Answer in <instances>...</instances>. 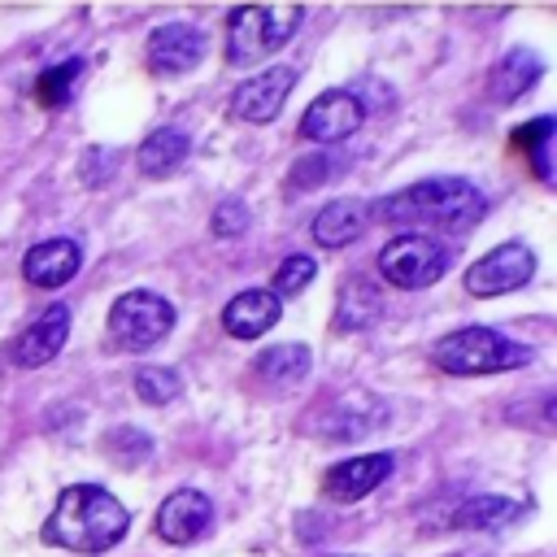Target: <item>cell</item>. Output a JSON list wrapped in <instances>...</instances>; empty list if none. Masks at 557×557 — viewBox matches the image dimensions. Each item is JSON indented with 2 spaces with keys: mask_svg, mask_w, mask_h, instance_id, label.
<instances>
[{
  "mask_svg": "<svg viewBox=\"0 0 557 557\" xmlns=\"http://www.w3.org/2000/svg\"><path fill=\"white\" fill-rule=\"evenodd\" d=\"M370 218L392 226H426V231H470L487 213V196L470 178H418L374 205Z\"/></svg>",
  "mask_w": 557,
  "mask_h": 557,
  "instance_id": "1",
  "label": "cell"
},
{
  "mask_svg": "<svg viewBox=\"0 0 557 557\" xmlns=\"http://www.w3.org/2000/svg\"><path fill=\"white\" fill-rule=\"evenodd\" d=\"M126 527H131V513H126V505L113 492H104L100 483H70L57 496L52 513L44 518L39 535L52 548L104 553V548H113L126 535Z\"/></svg>",
  "mask_w": 557,
  "mask_h": 557,
  "instance_id": "2",
  "label": "cell"
},
{
  "mask_svg": "<svg viewBox=\"0 0 557 557\" xmlns=\"http://www.w3.org/2000/svg\"><path fill=\"white\" fill-rule=\"evenodd\" d=\"M431 361L444 370V374H505V370H518L531 361V348L505 339L500 331L492 326H461V331H448L435 339L431 348Z\"/></svg>",
  "mask_w": 557,
  "mask_h": 557,
  "instance_id": "3",
  "label": "cell"
},
{
  "mask_svg": "<svg viewBox=\"0 0 557 557\" xmlns=\"http://www.w3.org/2000/svg\"><path fill=\"white\" fill-rule=\"evenodd\" d=\"M305 22L300 4H244L226 17V65L244 70L278 52Z\"/></svg>",
  "mask_w": 557,
  "mask_h": 557,
  "instance_id": "4",
  "label": "cell"
},
{
  "mask_svg": "<svg viewBox=\"0 0 557 557\" xmlns=\"http://www.w3.org/2000/svg\"><path fill=\"white\" fill-rule=\"evenodd\" d=\"M174 331V305L157 292H122L109 309V344L122 352H144Z\"/></svg>",
  "mask_w": 557,
  "mask_h": 557,
  "instance_id": "5",
  "label": "cell"
},
{
  "mask_svg": "<svg viewBox=\"0 0 557 557\" xmlns=\"http://www.w3.org/2000/svg\"><path fill=\"white\" fill-rule=\"evenodd\" d=\"M448 261H453V252H448L440 239L422 235V231H400V235L387 239L383 252H379L383 278L396 283V287H405V292H418V287L440 283L444 270H448Z\"/></svg>",
  "mask_w": 557,
  "mask_h": 557,
  "instance_id": "6",
  "label": "cell"
},
{
  "mask_svg": "<svg viewBox=\"0 0 557 557\" xmlns=\"http://www.w3.org/2000/svg\"><path fill=\"white\" fill-rule=\"evenodd\" d=\"M531 274H535V252L527 244L509 239L466 270V292L470 296H505V292H518L522 283H531Z\"/></svg>",
  "mask_w": 557,
  "mask_h": 557,
  "instance_id": "7",
  "label": "cell"
},
{
  "mask_svg": "<svg viewBox=\"0 0 557 557\" xmlns=\"http://www.w3.org/2000/svg\"><path fill=\"white\" fill-rule=\"evenodd\" d=\"M296 87V70L292 65H270L261 74H248L235 91H231V117L239 122H274L283 100Z\"/></svg>",
  "mask_w": 557,
  "mask_h": 557,
  "instance_id": "8",
  "label": "cell"
},
{
  "mask_svg": "<svg viewBox=\"0 0 557 557\" xmlns=\"http://www.w3.org/2000/svg\"><path fill=\"white\" fill-rule=\"evenodd\" d=\"M361 122H366V104L352 96V91H322L309 109H305V117H300V139H309V144H339V139H348L352 131H361Z\"/></svg>",
  "mask_w": 557,
  "mask_h": 557,
  "instance_id": "9",
  "label": "cell"
},
{
  "mask_svg": "<svg viewBox=\"0 0 557 557\" xmlns=\"http://www.w3.org/2000/svg\"><path fill=\"white\" fill-rule=\"evenodd\" d=\"M205 57V30L191 22H165L148 35V70L161 78L196 70Z\"/></svg>",
  "mask_w": 557,
  "mask_h": 557,
  "instance_id": "10",
  "label": "cell"
},
{
  "mask_svg": "<svg viewBox=\"0 0 557 557\" xmlns=\"http://www.w3.org/2000/svg\"><path fill=\"white\" fill-rule=\"evenodd\" d=\"M209 527H213V505L196 487L170 492L157 509V535L170 540V544H196V540L209 535Z\"/></svg>",
  "mask_w": 557,
  "mask_h": 557,
  "instance_id": "11",
  "label": "cell"
},
{
  "mask_svg": "<svg viewBox=\"0 0 557 557\" xmlns=\"http://www.w3.org/2000/svg\"><path fill=\"white\" fill-rule=\"evenodd\" d=\"M392 453H361V457H344L335 461L326 474H322V492L326 500H339V505H352L361 496H370L387 474H392Z\"/></svg>",
  "mask_w": 557,
  "mask_h": 557,
  "instance_id": "12",
  "label": "cell"
},
{
  "mask_svg": "<svg viewBox=\"0 0 557 557\" xmlns=\"http://www.w3.org/2000/svg\"><path fill=\"white\" fill-rule=\"evenodd\" d=\"M70 339V305H48L13 344V361L22 370H35V366H48Z\"/></svg>",
  "mask_w": 557,
  "mask_h": 557,
  "instance_id": "13",
  "label": "cell"
},
{
  "mask_svg": "<svg viewBox=\"0 0 557 557\" xmlns=\"http://www.w3.org/2000/svg\"><path fill=\"white\" fill-rule=\"evenodd\" d=\"M78 265H83L78 239L57 235V239L35 244V248L22 257V278L35 283V287H65V283L78 274Z\"/></svg>",
  "mask_w": 557,
  "mask_h": 557,
  "instance_id": "14",
  "label": "cell"
},
{
  "mask_svg": "<svg viewBox=\"0 0 557 557\" xmlns=\"http://www.w3.org/2000/svg\"><path fill=\"white\" fill-rule=\"evenodd\" d=\"M283 318V300L265 287H252V292H239L222 305V331L231 339H257L265 335L274 322Z\"/></svg>",
  "mask_w": 557,
  "mask_h": 557,
  "instance_id": "15",
  "label": "cell"
},
{
  "mask_svg": "<svg viewBox=\"0 0 557 557\" xmlns=\"http://www.w3.org/2000/svg\"><path fill=\"white\" fill-rule=\"evenodd\" d=\"M383 318V292L366 274H348L335 292V331H366Z\"/></svg>",
  "mask_w": 557,
  "mask_h": 557,
  "instance_id": "16",
  "label": "cell"
},
{
  "mask_svg": "<svg viewBox=\"0 0 557 557\" xmlns=\"http://www.w3.org/2000/svg\"><path fill=\"white\" fill-rule=\"evenodd\" d=\"M366 226H370L366 200H348V196H344V200H331V205L318 209V218H313V239H318L322 248H344V244L361 239Z\"/></svg>",
  "mask_w": 557,
  "mask_h": 557,
  "instance_id": "17",
  "label": "cell"
},
{
  "mask_svg": "<svg viewBox=\"0 0 557 557\" xmlns=\"http://www.w3.org/2000/svg\"><path fill=\"white\" fill-rule=\"evenodd\" d=\"M540 74H544V61H540L531 48H509V52L492 65V74H487V91H492V100L509 104V100H518L522 91H531Z\"/></svg>",
  "mask_w": 557,
  "mask_h": 557,
  "instance_id": "18",
  "label": "cell"
},
{
  "mask_svg": "<svg viewBox=\"0 0 557 557\" xmlns=\"http://www.w3.org/2000/svg\"><path fill=\"white\" fill-rule=\"evenodd\" d=\"M518 518H522V500H509V496H496V492H474L453 509L448 522L457 531H500Z\"/></svg>",
  "mask_w": 557,
  "mask_h": 557,
  "instance_id": "19",
  "label": "cell"
},
{
  "mask_svg": "<svg viewBox=\"0 0 557 557\" xmlns=\"http://www.w3.org/2000/svg\"><path fill=\"white\" fill-rule=\"evenodd\" d=\"M187 152H191L187 131H178V126H157V131L139 144L135 165H139V174H148V178H165V174H174V170L187 161Z\"/></svg>",
  "mask_w": 557,
  "mask_h": 557,
  "instance_id": "20",
  "label": "cell"
},
{
  "mask_svg": "<svg viewBox=\"0 0 557 557\" xmlns=\"http://www.w3.org/2000/svg\"><path fill=\"white\" fill-rule=\"evenodd\" d=\"M553 117L544 113V117H531V122H522V126H513V135H509V144L522 152V157H531V170H535V178H553V165H548V144H553Z\"/></svg>",
  "mask_w": 557,
  "mask_h": 557,
  "instance_id": "21",
  "label": "cell"
},
{
  "mask_svg": "<svg viewBox=\"0 0 557 557\" xmlns=\"http://www.w3.org/2000/svg\"><path fill=\"white\" fill-rule=\"evenodd\" d=\"M257 374L270 383H296L309 374V348L305 344H274L257 357Z\"/></svg>",
  "mask_w": 557,
  "mask_h": 557,
  "instance_id": "22",
  "label": "cell"
},
{
  "mask_svg": "<svg viewBox=\"0 0 557 557\" xmlns=\"http://www.w3.org/2000/svg\"><path fill=\"white\" fill-rule=\"evenodd\" d=\"M78 74H83V61H78V57L48 65V70L35 78V100H39L44 109H61V104L70 100V91L78 87Z\"/></svg>",
  "mask_w": 557,
  "mask_h": 557,
  "instance_id": "23",
  "label": "cell"
},
{
  "mask_svg": "<svg viewBox=\"0 0 557 557\" xmlns=\"http://www.w3.org/2000/svg\"><path fill=\"white\" fill-rule=\"evenodd\" d=\"M313 274H318V261L309 257V252H292L278 270H274V296L283 300V296H296V292H305L309 283H313Z\"/></svg>",
  "mask_w": 557,
  "mask_h": 557,
  "instance_id": "24",
  "label": "cell"
},
{
  "mask_svg": "<svg viewBox=\"0 0 557 557\" xmlns=\"http://www.w3.org/2000/svg\"><path fill=\"white\" fill-rule=\"evenodd\" d=\"M135 392H139V400H148V405H165V400L178 396V374L165 370V366H139Z\"/></svg>",
  "mask_w": 557,
  "mask_h": 557,
  "instance_id": "25",
  "label": "cell"
},
{
  "mask_svg": "<svg viewBox=\"0 0 557 557\" xmlns=\"http://www.w3.org/2000/svg\"><path fill=\"white\" fill-rule=\"evenodd\" d=\"M339 170V161H331L326 152H309V157H300L296 165H292V191H309V187H322V183H331V174Z\"/></svg>",
  "mask_w": 557,
  "mask_h": 557,
  "instance_id": "26",
  "label": "cell"
},
{
  "mask_svg": "<svg viewBox=\"0 0 557 557\" xmlns=\"http://www.w3.org/2000/svg\"><path fill=\"white\" fill-rule=\"evenodd\" d=\"M100 444H104L117 461H144V457H148V448H152V444H148V435H139L135 426H117V431H113V435H104Z\"/></svg>",
  "mask_w": 557,
  "mask_h": 557,
  "instance_id": "27",
  "label": "cell"
},
{
  "mask_svg": "<svg viewBox=\"0 0 557 557\" xmlns=\"http://www.w3.org/2000/svg\"><path fill=\"white\" fill-rule=\"evenodd\" d=\"M209 226H213V235H222V239H231V235H239L244 226H248V205L244 200H222L218 209H213V218H209Z\"/></svg>",
  "mask_w": 557,
  "mask_h": 557,
  "instance_id": "28",
  "label": "cell"
},
{
  "mask_svg": "<svg viewBox=\"0 0 557 557\" xmlns=\"http://www.w3.org/2000/svg\"><path fill=\"white\" fill-rule=\"evenodd\" d=\"M331 557H344V553H331Z\"/></svg>",
  "mask_w": 557,
  "mask_h": 557,
  "instance_id": "29",
  "label": "cell"
}]
</instances>
